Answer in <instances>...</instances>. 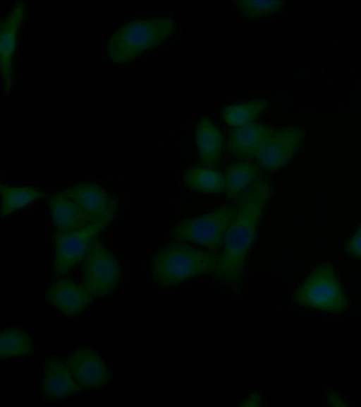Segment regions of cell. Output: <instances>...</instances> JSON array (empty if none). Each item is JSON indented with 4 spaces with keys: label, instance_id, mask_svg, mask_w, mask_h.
<instances>
[{
    "label": "cell",
    "instance_id": "7",
    "mask_svg": "<svg viewBox=\"0 0 361 407\" xmlns=\"http://www.w3.org/2000/svg\"><path fill=\"white\" fill-rule=\"evenodd\" d=\"M99 221L73 232H58L55 237L54 273L63 275L86 255L94 236L109 224Z\"/></svg>",
    "mask_w": 361,
    "mask_h": 407
},
{
    "label": "cell",
    "instance_id": "2",
    "mask_svg": "<svg viewBox=\"0 0 361 407\" xmlns=\"http://www.w3.org/2000/svg\"><path fill=\"white\" fill-rule=\"evenodd\" d=\"M221 254L197 249L185 244H169L153 256L152 273L154 281L169 287L202 274L214 273Z\"/></svg>",
    "mask_w": 361,
    "mask_h": 407
},
{
    "label": "cell",
    "instance_id": "11",
    "mask_svg": "<svg viewBox=\"0 0 361 407\" xmlns=\"http://www.w3.org/2000/svg\"><path fill=\"white\" fill-rule=\"evenodd\" d=\"M67 366L82 387L96 388L105 384L108 372L100 355L92 349L74 350L68 358Z\"/></svg>",
    "mask_w": 361,
    "mask_h": 407
},
{
    "label": "cell",
    "instance_id": "12",
    "mask_svg": "<svg viewBox=\"0 0 361 407\" xmlns=\"http://www.w3.org/2000/svg\"><path fill=\"white\" fill-rule=\"evenodd\" d=\"M47 300L63 314L73 317L91 302L92 295L85 285L63 278L54 281L50 285L47 293Z\"/></svg>",
    "mask_w": 361,
    "mask_h": 407
},
{
    "label": "cell",
    "instance_id": "9",
    "mask_svg": "<svg viewBox=\"0 0 361 407\" xmlns=\"http://www.w3.org/2000/svg\"><path fill=\"white\" fill-rule=\"evenodd\" d=\"M86 213L102 221L111 222L118 208L117 200L94 183H79L61 192Z\"/></svg>",
    "mask_w": 361,
    "mask_h": 407
},
{
    "label": "cell",
    "instance_id": "16",
    "mask_svg": "<svg viewBox=\"0 0 361 407\" xmlns=\"http://www.w3.org/2000/svg\"><path fill=\"white\" fill-rule=\"evenodd\" d=\"M196 141L202 165L215 166L221 158L223 141L219 129L209 119L200 120L196 129Z\"/></svg>",
    "mask_w": 361,
    "mask_h": 407
},
{
    "label": "cell",
    "instance_id": "6",
    "mask_svg": "<svg viewBox=\"0 0 361 407\" xmlns=\"http://www.w3.org/2000/svg\"><path fill=\"white\" fill-rule=\"evenodd\" d=\"M121 269L117 259L104 244L93 239L84 261V285L92 295L111 293L118 284Z\"/></svg>",
    "mask_w": 361,
    "mask_h": 407
},
{
    "label": "cell",
    "instance_id": "3",
    "mask_svg": "<svg viewBox=\"0 0 361 407\" xmlns=\"http://www.w3.org/2000/svg\"><path fill=\"white\" fill-rule=\"evenodd\" d=\"M174 28V21L165 17L128 22L111 36L108 56L114 63H128L146 49L164 42Z\"/></svg>",
    "mask_w": 361,
    "mask_h": 407
},
{
    "label": "cell",
    "instance_id": "8",
    "mask_svg": "<svg viewBox=\"0 0 361 407\" xmlns=\"http://www.w3.org/2000/svg\"><path fill=\"white\" fill-rule=\"evenodd\" d=\"M305 129L286 126L274 129L257 156L260 168L274 172L286 166L298 151Z\"/></svg>",
    "mask_w": 361,
    "mask_h": 407
},
{
    "label": "cell",
    "instance_id": "21",
    "mask_svg": "<svg viewBox=\"0 0 361 407\" xmlns=\"http://www.w3.org/2000/svg\"><path fill=\"white\" fill-rule=\"evenodd\" d=\"M268 100L258 99L246 103L226 107L222 113L224 121L232 126H242L250 123L266 108Z\"/></svg>",
    "mask_w": 361,
    "mask_h": 407
},
{
    "label": "cell",
    "instance_id": "23",
    "mask_svg": "<svg viewBox=\"0 0 361 407\" xmlns=\"http://www.w3.org/2000/svg\"><path fill=\"white\" fill-rule=\"evenodd\" d=\"M345 251L350 256L361 259V227L347 242Z\"/></svg>",
    "mask_w": 361,
    "mask_h": 407
},
{
    "label": "cell",
    "instance_id": "5",
    "mask_svg": "<svg viewBox=\"0 0 361 407\" xmlns=\"http://www.w3.org/2000/svg\"><path fill=\"white\" fill-rule=\"evenodd\" d=\"M296 303L330 312L343 310L348 303L329 265L317 266L294 293Z\"/></svg>",
    "mask_w": 361,
    "mask_h": 407
},
{
    "label": "cell",
    "instance_id": "20",
    "mask_svg": "<svg viewBox=\"0 0 361 407\" xmlns=\"http://www.w3.org/2000/svg\"><path fill=\"white\" fill-rule=\"evenodd\" d=\"M33 351L29 335L23 330L11 327L3 330L0 336V356L6 358L25 355Z\"/></svg>",
    "mask_w": 361,
    "mask_h": 407
},
{
    "label": "cell",
    "instance_id": "13",
    "mask_svg": "<svg viewBox=\"0 0 361 407\" xmlns=\"http://www.w3.org/2000/svg\"><path fill=\"white\" fill-rule=\"evenodd\" d=\"M49 206L52 222L58 232H73L102 221L86 213L77 204L61 192L49 197Z\"/></svg>",
    "mask_w": 361,
    "mask_h": 407
},
{
    "label": "cell",
    "instance_id": "19",
    "mask_svg": "<svg viewBox=\"0 0 361 407\" xmlns=\"http://www.w3.org/2000/svg\"><path fill=\"white\" fill-rule=\"evenodd\" d=\"M0 189L2 199L1 218L31 204L36 199L47 196L43 191L31 186L13 187L1 184Z\"/></svg>",
    "mask_w": 361,
    "mask_h": 407
},
{
    "label": "cell",
    "instance_id": "10",
    "mask_svg": "<svg viewBox=\"0 0 361 407\" xmlns=\"http://www.w3.org/2000/svg\"><path fill=\"white\" fill-rule=\"evenodd\" d=\"M25 4L17 1L1 23L0 67L5 93L11 88L12 61L17 42V33L24 18Z\"/></svg>",
    "mask_w": 361,
    "mask_h": 407
},
{
    "label": "cell",
    "instance_id": "15",
    "mask_svg": "<svg viewBox=\"0 0 361 407\" xmlns=\"http://www.w3.org/2000/svg\"><path fill=\"white\" fill-rule=\"evenodd\" d=\"M68 366L59 358L50 357L42 367L41 389L46 397L60 399L80 390Z\"/></svg>",
    "mask_w": 361,
    "mask_h": 407
},
{
    "label": "cell",
    "instance_id": "4",
    "mask_svg": "<svg viewBox=\"0 0 361 407\" xmlns=\"http://www.w3.org/2000/svg\"><path fill=\"white\" fill-rule=\"evenodd\" d=\"M237 213L236 206H225L202 216L184 220L173 230L175 240L187 241L216 252Z\"/></svg>",
    "mask_w": 361,
    "mask_h": 407
},
{
    "label": "cell",
    "instance_id": "14",
    "mask_svg": "<svg viewBox=\"0 0 361 407\" xmlns=\"http://www.w3.org/2000/svg\"><path fill=\"white\" fill-rule=\"evenodd\" d=\"M274 130L270 126L256 123L239 126L230 133L228 148L235 157L252 160L257 158Z\"/></svg>",
    "mask_w": 361,
    "mask_h": 407
},
{
    "label": "cell",
    "instance_id": "1",
    "mask_svg": "<svg viewBox=\"0 0 361 407\" xmlns=\"http://www.w3.org/2000/svg\"><path fill=\"white\" fill-rule=\"evenodd\" d=\"M271 191L270 182L259 177L236 198V216L225 234L223 252L214 273L229 286L241 283L245 261Z\"/></svg>",
    "mask_w": 361,
    "mask_h": 407
},
{
    "label": "cell",
    "instance_id": "22",
    "mask_svg": "<svg viewBox=\"0 0 361 407\" xmlns=\"http://www.w3.org/2000/svg\"><path fill=\"white\" fill-rule=\"evenodd\" d=\"M239 11L250 19H257L263 16L279 12L284 6L281 1H234Z\"/></svg>",
    "mask_w": 361,
    "mask_h": 407
},
{
    "label": "cell",
    "instance_id": "17",
    "mask_svg": "<svg viewBox=\"0 0 361 407\" xmlns=\"http://www.w3.org/2000/svg\"><path fill=\"white\" fill-rule=\"evenodd\" d=\"M260 167L248 160L231 165L225 174L226 193L228 199H236L259 177Z\"/></svg>",
    "mask_w": 361,
    "mask_h": 407
},
{
    "label": "cell",
    "instance_id": "18",
    "mask_svg": "<svg viewBox=\"0 0 361 407\" xmlns=\"http://www.w3.org/2000/svg\"><path fill=\"white\" fill-rule=\"evenodd\" d=\"M187 187L197 191L221 194L226 191L225 175L209 167H194L184 175Z\"/></svg>",
    "mask_w": 361,
    "mask_h": 407
}]
</instances>
